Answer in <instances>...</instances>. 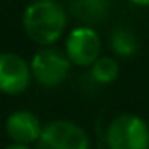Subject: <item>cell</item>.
<instances>
[{"label": "cell", "mask_w": 149, "mask_h": 149, "mask_svg": "<svg viewBox=\"0 0 149 149\" xmlns=\"http://www.w3.org/2000/svg\"><path fill=\"white\" fill-rule=\"evenodd\" d=\"M68 23V11L58 0H33L21 16L26 37L39 47L54 46L63 39Z\"/></svg>", "instance_id": "1"}, {"label": "cell", "mask_w": 149, "mask_h": 149, "mask_svg": "<svg viewBox=\"0 0 149 149\" xmlns=\"http://www.w3.org/2000/svg\"><path fill=\"white\" fill-rule=\"evenodd\" d=\"M72 67L74 65L65 54V51L54 46L39 47L30 58L32 77L44 90L60 88L68 79Z\"/></svg>", "instance_id": "2"}, {"label": "cell", "mask_w": 149, "mask_h": 149, "mask_svg": "<svg viewBox=\"0 0 149 149\" xmlns=\"http://www.w3.org/2000/svg\"><path fill=\"white\" fill-rule=\"evenodd\" d=\"M107 149H149V125L132 112L118 114L105 130Z\"/></svg>", "instance_id": "3"}, {"label": "cell", "mask_w": 149, "mask_h": 149, "mask_svg": "<svg viewBox=\"0 0 149 149\" xmlns=\"http://www.w3.org/2000/svg\"><path fill=\"white\" fill-rule=\"evenodd\" d=\"M35 149H91V139L76 121L53 119L42 126Z\"/></svg>", "instance_id": "4"}, {"label": "cell", "mask_w": 149, "mask_h": 149, "mask_svg": "<svg viewBox=\"0 0 149 149\" xmlns=\"http://www.w3.org/2000/svg\"><path fill=\"white\" fill-rule=\"evenodd\" d=\"M102 37L91 25H77L65 33L63 51L74 67L90 68L93 61L102 56Z\"/></svg>", "instance_id": "5"}, {"label": "cell", "mask_w": 149, "mask_h": 149, "mask_svg": "<svg viewBox=\"0 0 149 149\" xmlns=\"http://www.w3.org/2000/svg\"><path fill=\"white\" fill-rule=\"evenodd\" d=\"M32 81L28 60L13 51L0 53V93L7 97L21 95L30 88Z\"/></svg>", "instance_id": "6"}, {"label": "cell", "mask_w": 149, "mask_h": 149, "mask_svg": "<svg viewBox=\"0 0 149 149\" xmlns=\"http://www.w3.org/2000/svg\"><path fill=\"white\" fill-rule=\"evenodd\" d=\"M42 121L39 119V116L28 109H18L13 111L4 123V130L6 135L11 142L16 144H28L33 146L40 133H42Z\"/></svg>", "instance_id": "7"}, {"label": "cell", "mask_w": 149, "mask_h": 149, "mask_svg": "<svg viewBox=\"0 0 149 149\" xmlns=\"http://www.w3.org/2000/svg\"><path fill=\"white\" fill-rule=\"evenodd\" d=\"M109 0H70L68 13L83 25H95L105 19Z\"/></svg>", "instance_id": "8"}, {"label": "cell", "mask_w": 149, "mask_h": 149, "mask_svg": "<svg viewBox=\"0 0 149 149\" xmlns=\"http://www.w3.org/2000/svg\"><path fill=\"white\" fill-rule=\"evenodd\" d=\"M109 47L116 58H132L139 49V40L130 28L118 26L109 35Z\"/></svg>", "instance_id": "9"}, {"label": "cell", "mask_w": 149, "mask_h": 149, "mask_svg": "<svg viewBox=\"0 0 149 149\" xmlns=\"http://www.w3.org/2000/svg\"><path fill=\"white\" fill-rule=\"evenodd\" d=\"M119 60L114 54H102L90 67V76L97 84H112L119 77Z\"/></svg>", "instance_id": "10"}, {"label": "cell", "mask_w": 149, "mask_h": 149, "mask_svg": "<svg viewBox=\"0 0 149 149\" xmlns=\"http://www.w3.org/2000/svg\"><path fill=\"white\" fill-rule=\"evenodd\" d=\"M2 149H33V147L28 146V144H16V142H11V144H7V146L2 147Z\"/></svg>", "instance_id": "11"}, {"label": "cell", "mask_w": 149, "mask_h": 149, "mask_svg": "<svg viewBox=\"0 0 149 149\" xmlns=\"http://www.w3.org/2000/svg\"><path fill=\"white\" fill-rule=\"evenodd\" d=\"M128 2L137 7H149V0H128Z\"/></svg>", "instance_id": "12"}]
</instances>
